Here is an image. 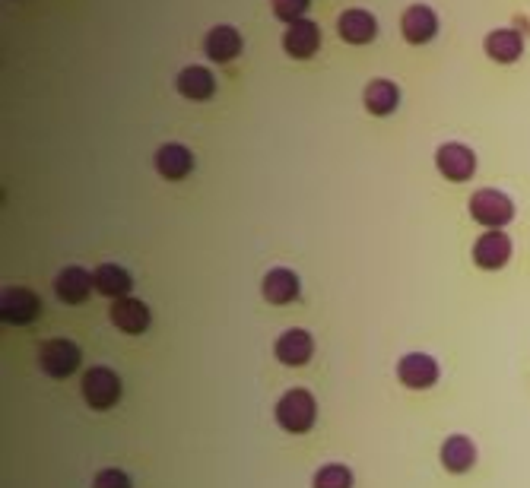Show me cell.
<instances>
[{
    "label": "cell",
    "instance_id": "obj_24",
    "mask_svg": "<svg viewBox=\"0 0 530 488\" xmlns=\"http://www.w3.org/2000/svg\"><path fill=\"white\" fill-rule=\"evenodd\" d=\"M308 4H312V0H270L273 16H277V20H283V23H289V26L305 20Z\"/></svg>",
    "mask_w": 530,
    "mask_h": 488
},
{
    "label": "cell",
    "instance_id": "obj_14",
    "mask_svg": "<svg viewBox=\"0 0 530 488\" xmlns=\"http://www.w3.org/2000/svg\"><path fill=\"white\" fill-rule=\"evenodd\" d=\"M273 352H277V359L289 368H299L305 365L308 359H312V352H315V340H312V333H305V330H286L277 346H273Z\"/></svg>",
    "mask_w": 530,
    "mask_h": 488
},
{
    "label": "cell",
    "instance_id": "obj_13",
    "mask_svg": "<svg viewBox=\"0 0 530 488\" xmlns=\"http://www.w3.org/2000/svg\"><path fill=\"white\" fill-rule=\"evenodd\" d=\"M93 289H96L93 273H86L83 267H64L58 273V279H54V292H58V298H61V302H67V305L86 302V295Z\"/></svg>",
    "mask_w": 530,
    "mask_h": 488
},
{
    "label": "cell",
    "instance_id": "obj_18",
    "mask_svg": "<svg viewBox=\"0 0 530 488\" xmlns=\"http://www.w3.org/2000/svg\"><path fill=\"white\" fill-rule=\"evenodd\" d=\"M175 86H178L181 96L191 99V102H207L213 92H216L213 73H210L207 67H197V64H191V67L181 70L178 80H175Z\"/></svg>",
    "mask_w": 530,
    "mask_h": 488
},
{
    "label": "cell",
    "instance_id": "obj_15",
    "mask_svg": "<svg viewBox=\"0 0 530 488\" xmlns=\"http://www.w3.org/2000/svg\"><path fill=\"white\" fill-rule=\"evenodd\" d=\"M337 32H340L343 42L365 45V42H372L378 35V23H375V16L369 10H346V13H340V20H337Z\"/></svg>",
    "mask_w": 530,
    "mask_h": 488
},
{
    "label": "cell",
    "instance_id": "obj_9",
    "mask_svg": "<svg viewBox=\"0 0 530 488\" xmlns=\"http://www.w3.org/2000/svg\"><path fill=\"white\" fill-rule=\"evenodd\" d=\"M400 32H404V39L410 45H426L435 39L438 32V16L432 7L426 4H413L404 10V16H400Z\"/></svg>",
    "mask_w": 530,
    "mask_h": 488
},
{
    "label": "cell",
    "instance_id": "obj_25",
    "mask_svg": "<svg viewBox=\"0 0 530 488\" xmlns=\"http://www.w3.org/2000/svg\"><path fill=\"white\" fill-rule=\"evenodd\" d=\"M93 488H131V479H127L121 469H102L93 479Z\"/></svg>",
    "mask_w": 530,
    "mask_h": 488
},
{
    "label": "cell",
    "instance_id": "obj_21",
    "mask_svg": "<svg viewBox=\"0 0 530 488\" xmlns=\"http://www.w3.org/2000/svg\"><path fill=\"white\" fill-rule=\"evenodd\" d=\"M93 283H96V292H102L105 298H115V302H118V298H127V292H131V286H134V279L124 267L102 264L93 273Z\"/></svg>",
    "mask_w": 530,
    "mask_h": 488
},
{
    "label": "cell",
    "instance_id": "obj_1",
    "mask_svg": "<svg viewBox=\"0 0 530 488\" xmlns=\"http://www.w3.org/2000/svg\"><path fill=\"white\" fill-rule=\"evenodd\" d=\"M315 416H318V403L308 390L296 387V390H286L280 403H277V425L289 435H302L315 425Z\"/></svg>",
    "mask_w": 530,
    "mask_h": 488
},
{
    "label": "cell",
    "instance_id": "obj_22",
    "mask_svg": "<svg viewBox=\"0 0 530 488\" xmlns=\"http://www.w3.org/2000/svg\"><path fill=\"white\" fill-rule=\"evenodd\" d=\"M442 463L448 473H467V469L477 463V447H473L470 438L454 435L442 444Z\"/></svg>",
    "mask_w": 530,
    "mask_h": 488
},
{
    "label": "cell",
    "instance_id": "obj_16",
    "mask_svg": "<svg viewBox=\"0 0 530 488\" xmlns=\"http://www.w3.org/2000/svg\"><path fill=\"white\" fill-rule=\"evenodd\" d=\"M112 324L121 330V333H143L146 327H150V308H146L140 298H118V302L112 305Z\"/></svg>",
    "mask_w": 530,
    "mask_h": 488
},
{
    "label": "cell",
    "instance_id": "obj_2",
    "mask_svg": "<svg viewBox=\"0 0 530 488\" xmlns=\"http://www.w3.org/2000/svg\"><path fill=\"white\" fill-rule=\"evenodd\" d=\"M470 216L492 232V229H502V225L511 222V216H515V203H511L502 191H496V187H483V191L470 197Z\"/></svg>",
    "mask_w": 530,
    "mask_h": 488
},
{
    "label": "cell",
    "instance_id": "obj_12",
    "mask_svg": "<svg viewBox=\"0 0 530 488\" xmlns=\"http://www.w3.org/2000/svg\"><path fill=\"white\" fill-rule=\"evenodd\" d=\"M204 51H207V58L216 61V64H229L235 61L242 54V35L239 29H232V26H213L207 32V39H204Z\"/></svg>",
    "mask_w": 530,
    "mask_h": 488
},
{
    "label": "cell",
    "instance_id": "obj_10",
    "mask_svg": "<svg viewBox=\"0 0 530 488\" xmlns=\"http://www.w3.org/2000/svg\"><path fill=\"white\" fill-rule=\"evenodd\" d=\"M283 48H286L289 58H299V61L312 58V54L321 48V29H318V23L299 20V23L286 26V32H283Z\"/></svg>",
    "mask_w": 530,
    "mask_h": 488
},
{
    "label": "cell",
    "instance_id": "obj_4",
    "mask_svg": "<svg viewBox=\"0 0 530 488\" xmlns=\"http://www.w3.org/2000/svg\"><path fill=\"white\" fill-rule=\"evenodd\" d=\"M39 368L48 378H70L80 368V349L70 340H48L39 346Z\"/></svg>",
    "mask_w": 530,
    "mask_h": 488
},
{
    "label": "cell",
    "instance_id": "obj_8",
    "mask_svg": "<svg viewBox=\"0 0 530 488\" xmlns=\"http://www.w3.org/2000/svg\"><path fill=\"white\" fill-rule=\"evenodd\" d=\"M397 378L404 387L410 390H426L438 381V362L426 352H413V355H404L397 365Z\"/></svg>",
    "mask_w": 530,
    "mask_h": 488
},
{
    "label": "cell",
    "instance_id": "obj_7",
    "mask_svg": "<svg viewBox=\"0 0 530 488\" xmlns=\"http://www.w3.org/2000/svg\"><path fill=\"white\" fill-rule=\"evenodd\" d=\"M511 257V238L502 229L483 232L477 241H473V260L483 270H502Z\"/></svg>",
    "mask_w": 530,
    "mask_h": 488
},
{
    "label": "cell",
    "instance_id": "obj_6",
    "mask_svg": "<svg viewBox=\"0 0 530 488\" xmlns=\"http://www.w3.org/2000/svg\"><path fill=\"white\" fill-rule=\"evenodd\" d=\"M0 314H4V321L7 324H16V327H26L32 324L35 317L42 314V298L23 289V286H16V289H7L4 292V302H0Z\"/></svg>",
    "mask_w": 530,
    "mask_h": 488
},
{
    "label": "cell",
    "instance_id": "obj_19",
    "mask_svg": "<svg viewBox=\"0 0 530 488\" xmlns=\"http://www.w3.org/2000/svg\"><path fill=\"white\" fill-rule=\"evenodd\" d=\"M483 48H486V54L492 61L511 64V61H518L524 54V39H521V32H515V29H496V32L486 35Z\"/></svg>",
    "mask_w": 530,
    "mask_h": 488
},
{
    "label": "cell",
    "instance_id": "obj_20",
    "mask_svg": "<svg viewBox=\"0 0 530 488\" xmlns=\"http://www.w3.org/2000/svg\"><path fill=\"white\" fill-rule=\"evenodd\" d=\"M362 102H365V108L372 111V115L385 118L400 105V89L391 80H372L362 92Z\"/></svg>",
    "mask_w": 530,
    "mask_h": 488
},
{
    "label": "cell",
    "instance_id": "obj_23",
    "mask_svg": "<svg viewBox=\"0 0 530 488\" xmlns=\"http://www.w3.org/2000/svg\"><path fill=\"white\" fill-rule=\"evenodd\" d=\"M312 488H353V473L340 463H327L318 469Z\"/></svg>",
    "mask_w": 530,
    "mask_h": 488
},
{
    "label": "cell",
    "instance_id": "obj_11",
    "mask_svg": "<svg viewBox=\"0 0 530 488\" xmlns=\"http://www.w3.org/2000/svg\"><path fill=\"white\" fill-rule=\"evenodd\" d=\"M156 172L162 178H169V181H181L185 175H191V168H194V153L188 146H181V143H166V146H159L156 149Z\"/></svg>",
    "mask_w": 530,
    "mask_h": 488
},
{
    "label": "cell",
    "instance_id": "obj_3",
    "mask_svg": "<svg viewBox=\"0 0 530 488\" xmlns=\"http://www.w3.org/2000/svg\"><path fill=\"white\" fill-rule=\"evenodd\" d=\"M80 390H83V400L93 406V409H112L118 400H121V378L112 371V368H89L86 374H83V384H80Z\"/></svg>",
    "mask_w": 530,
    "mask_h": 488
},
{
    "label": "cell",
    "instance_id": "obj_5",
    "mask_svg": "<svg viewBox=\"0 0 530 488\" xmlns=\"http://www.w3.org/2000/svg\"><path fill=\"white\" fill-rule=\"evenodd\" d=\"M435 165L448 181H467L477 172V156L464 143H442L435 153Z\"/></svg>",
    "mask_w": 530,
    "mask_h": 488
},
{
    "label": "cell",
    "instance_id": "obj_17",
    "mask_svg": "<svg viewBox=\"0 0 530 488\" xmlns=\"http://www.w3.org/2000/svg\"><path fill=\"white\" fill-rule=\"evenodd\" d=\"M261 292H264V298L270 305H289L299 298V276L292 270H286V267H273L264 276Z\"/></svg>",
    "mask_w": 530,
    "mask_h": 488
}]
</instances>
